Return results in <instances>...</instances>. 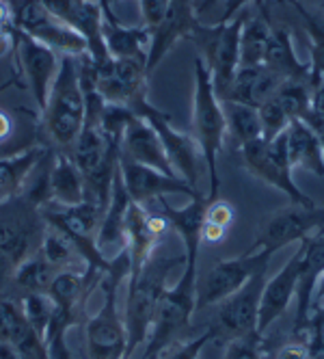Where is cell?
I'll use <instances>...</instances> for the list:
<instances>
[{
    "label": "cell",
    "instance_id": "21",
    "mask_svg": "<svg viewBox=\"0 0 324 359\" xmlns=\"http://www.w3.org/2000/svg\"><path fill=\"white\" fill-rule=\"evenodd\" d=\"M130 203L132 199L126 187H123V180L117 167L113 189H111V199L104 208L102 223H99V232H97V249L106 260H113L115 255H119L126 249V217Z\"/></svg>",
    "mask_w": 324,
    "mask_h": 359
},
{
    "label": "cell",
    "instance_id": "50",
    "mask_svg": "<svg viewBox=\"0 0 324 359\" xmlns=\"http://www.w3.org/2000/svg\"><path fill=\"white\" fill-rule=\"evenodd\" d=\"M123 359H158V357H152V355H147V353H143V351L139 348L136 353H132V355H128V357H123Z\"/></svg>",
    "mask_w": 324,
    "mask_h": 359
},
{
    "label": "cell",
    "instance_id": "36",
    "mask_svg": "<svg viewBox=\"0 0 324 359\" xmlns=\"http://www.w3.org/2000/svg\"><path fill=\"white\" fill-rule=\"evenodd\" d=\"M212 342V333L206 329L204 333H199L197 338H190V340H178L169 344L160 355L158 359H199L202 357V351Z\"/></svg>",
    "mask_w": 324,
    "mask_h": 359
},
{
    "label": "cell",
    "instance_id": "35",
    "mask_svg": "<svg viewBox=\"0 0 324 359\" xmlns=\"http://www.w3.org/2000/svg\"><path fill=\"white\" fill-rule=\"evenodd\" d=\"M223 359H266L262 333L253 331V333H248V336L230 340L225 344V355H223Z\"/></svg>",
    "mask_w": 324,
    "mask_h": 359
},
{
    "label": "cell",
    "instance_id": "7",
    "mask_svg": "<svg viewBox=\"0 0 324 359\" xmlns=\"http://www.w3.org/2000/svg\"><path fill=\"white\" fill-rule=\"evenodd\" d=\"M9 5L13 11L15 29L52 48L55 53H61L63 57H91V48L85 35L69 27L61 18L50 13L39 0H9Z\"/></svg>",
    "mask_w": 324,
    "mask_h": 359
},
{
    "label": "cell",
    "instance_id": "29",
    "mask_svg": "<svg viewBox=\"0 0 324 359\" xmlns=\"http://www.w3.org/2000/svg\"><path fill=\"white\" fill-rule=\"evenodd\" d=\"M272 27L266 9H260L258 15L246 18L240 31V67H258L264 63L266 46L270 39Z\"/></svg>",
    "mask_w": 324,
    "mask_h": 359
},
{
    "label": "cell",
    "instance_id": "13",
    "mask_svg": "<svg viewBox=\"0 0 324 359\" xmlns=\"http://www.w3.org/2000/svg\"><path fill=\"white\" fill-rule=\"evenodd\" d=\"M320 229H324V208L318 206L307 208V206L290 203L288 208L275 212L266 221L255 243L248 249L268 251L275 255L283 247L292 243H301L314 236L316 232H320Z\"/></svg>",
    "mask_w": 324,
    "mask_h": 359
},
{
    "label": "cell",
    "instance_id": "40",
    "mask_svg": "<svg viewBox=\"0 0 324 359\" xmlns=\"http://www.w3.org/2000/svg\"><path fill=\"white\" fill-rule=\"evenodd\" d=\"M220 3H223V11H220V18H218L216 24H227L240 13L242 7H246L248 3H253V0H220Z\"/></svg>",
    "mask_w": 324,
    "mask_h": 359
},
{
    "label": "cell",
    "instance_id": "24",
    "mask_svg": "<svg viewBox=\"0 0 324 359\" xmlns=\"http://www.w3.org/2000/svg\"><path fill=\"white\" fill-rule=\"evenodd\" d=\"M48 195L50 203L57 206H76L85 201V177L65 151L57 154L52 165L48 167Z\"/></svg>",
    "mask_w": 324,
    "mask_h": 359
},
{
    "label": "cell",
    "instance_id": "5",
    "mask_svg": "<svg viewBox=\"0 0 324 359\" xmlns=\"http://www.w3.org/2000/svg\"><path fill=\"white\" fill-rule=\"evenodd\" d=\"M41 115H43V130L48 133L50 141L61 151L69 154L87 117V97L80 81L78 59L61 57L57 81L52 89H50Z\"/></svg>",
    "mask_w": 324,
    "mask_h": 359
},
{
    "label": "cell",
    "instance_id": "45",
    "mask_svg": "<svg viewBox=\"0 0 324 359\" xmlns=\"http://www.w3.org/2000/svg\"><path fill=\"white\" fill-rule=\"evenodd\" d=\"M0 359H27L11 342H0Z\"/></svg>",
    "mask_w": 324,
    "mask_h": 359
},
{
    "label": "cell",
    "instance_id": "19",
    "mask_svg": "<svg viewBox=\"0 0 324 359\" xmlns=\"http://www.w3.org/2000/svg\"><path fill=\"white\" fill-rule=\"evenodd\" d=\"M102 3V43L111 59H136L147 63L152 31L145 27H126L113 11L108 0Z\"/></svg>",
    "mask_w": 324,
    "mask_h": 359
},
{
    "label": "cell",
    "instance_id": "2",
    "mask_svg": "<svg viewBox=\"0 0 324 359\" xmlns=\"http://www.w3.org/2000/svg\"><path fill=\"white\" fill-rule=\"evenodd\" d=\"M130 277V255L123 249L111 260L99 286L104 292V303L95 316L85 320V344L87 359H123L128 353V329L126 318L119 314L117 294L119 284Z\"/></svg>",
    "mask_w": 324,
    "mask_h": 359
},
{
    "label": "cell",
    "instance_id": "12",
    "mask_svg": "<svg viewBox=\"0 0 324 359\" xmlns=\"http://www.w3.org/2000/svg\"><path fill=\"white\" fill-rule=\"evenodd\" d=\"M93 87L106 104L134 109L147 97V63L136 59H111L102 65L91 61Z\"/></svg>",
    "mask_w": 324,
    "mask_h": 359
},
{
    "label": "cell",
    "instance_id": "14",
    "mask_svg": "<svg viewBox=\"0 0 324 359\" xmlns=\"http://www.w3.org/2000/svg\"><path fill=\"white\" fill-rule=\"evenodd\" d=\"M13 31H15V50H17L24 81H27V87L33 93L37 109L43 111L50 89H52V85L57 81L61 59L52 48L43 46L41 41L33 39L31 35H27L15 27H13Z\"/></svg>",
    "mask_w": 324,
    "mask_h": 359
},
{
    "label": "cell",
    "instance_id": "46",
    "mask_svg": "<svg viewBox=\"0 0 324 359\" xmlns=\"http://www.w3.org/2000/svg\"><path fill=\"white\" fill-rule=\"evenodd\" d=\"M13 24V11L9 0H0V27H11Z\"/></svg>",
    "mask_w": 324,
    "mask_h": 359
},
{
    "label": "cell",
    "instance_id": "38",
    "mask_svg": "<svg viewBox=\"0 0 324 359\" xmlns=\"http://www.w3.org/2000/svg\"><path fill=\"white\" fill-rule=\"evenodd\" d=\"M169 7H171V0H141L143 27L149 29V31H154L158 24L164 20Z\"/></svg>",
    "mask_w": 324,
    "mask_h": 359
},
{
    "label": "cell",
    "instance_id": "34",
    "mask_svg": "<svg viewBox=\"0 0 324 359\" xmlns=\"http://www.w3.org/2000/svg\"><path fill=\"white\" fill-rule=\"evenodd\" d=\"M258 113H260V119H262V137L266 141H272V139H277L279 135H283L288 130V126L294 121L283 111V107L279 104V102L275 100V95H272L270 100H266L264 104L258 109Z\"/></svg>",
    "mask_w": 324,
    "mask_h": 359
},
{
    "label": "cell",
    "instance_id": "42",
    "mask_svg": "<svg viewBox=\"0 0 324 359\" xmlns=\"http://www.w3.org/2000/svg\"><path fill=\"white\" fill-rule=\"evenodd\" d=\"M311 130L316 133V137H318V141H320V145H322V149H324V117H320V115H316L311 109L301 117Z\"/></svg>",
    "mask_w": 324,
    "mask_h": 359
},
{
    "label": "cell",
    "instance_id": "48",
    "mask_svg": "<svg viewBox=\"0 0 324 359\" xmlns=\"http://www.w3.org/2000/svg\"><path fill=\"white\" fill-rule=\"evenodd\" d=\"M218 3H220V0H199V3H195V13H197V18H199V15H204V13H208L210 9H214Z\"/></svg>",
    "mask_w": 324,
    "mask_h": 359
},
{
    "label": "cell",
    "instance_id": "1",
    "mask_svg": "<svg viewBox=\"0 0 324 359\" xmlns=\"http://www.w3.org/2000/svg\"><path fill=\"white\" fill-rule=\"evenodd\" d=\"M186 255H160L154 253L139 271L128 277L126 297V329H128V355L136 353L149 336L158 305L169 290V277L176 266H184Z\"/></svg>",
    "mask_w": 324,
    "mask_h": 359
},
{
    "label": "cell",
    "instance_id": "3",
    "mask_svg": "<svg viewBox=\"0 0 324 359\" xmlns=\"http://www.w3.org/2000/svg\"><path fill=\"white\" fill-rule=\"evenodd\" d=\"M43 232L41 208L27 195L0 203V299L7 294L17 266L39 251Z\"/></svg>",
    "mask_w": 324,
    "mask_h": 359
},
{
    "label": "cell",
    "instance_id": "37",
    "mask_svg": "<svg viewBox=\"0 0 324 359\" xmlns=\"http://www.w3.org/2000/svg\"><path fill=\"white\" fill-rule=\"evenodd\" d=\"M236 219V210L230 201L225 199H212L208 201V208H206V223H212L216 227H223V229H230L232 223Z\"/></svg>",
    "mask_w": 324,
    "mask_h": 359
},
{
    "label": "cell",
    "instance_id": "43",
    "mask_svg": "<svg viewBox=\"0 0 324 359\" xmlns=\"http://www.w3.org/2000/svg\"><path fill=\"white\" fill-rule=\"evenodd\" d=\"M225 234H227V229L216 227V225L204 221V229H202V241L204 243H212V245L214 243H220L223 238H225Z\"/></svg>",
    "mask_w": 324,
    "mask_h": 359
},
{
    "label": "cell",
    "instance_id": "27",
    "mask_svg": "<svg viewBox=\"0 0 324 359\" xmlns=\"http://www.w3.org/2000/svg\"><path fill=\"white\" fill-rule=\"evenodd\" d=\"M43 154V147H29L7 158H0V203L24 193V187L29 184V177L39 167Z\"/></svg>",
    "mask_w": 324,
    "mask_h": 359
},
{
    "label": "cell",
    "instance_id": "41",
    "mask_svg": "<svg viewBox=\"0 0 324 359\" xmlns=\"http://www.w3.org/2000/svg\"><path fill=\"white\" fill-rule=\"evenodd\" d=\"M15 48V31L11 27H0V59H5Z\"/></svg>",
    "mask_w": 324,
    "mask_h": 359
},
{
    "label": "cell",
    "instance_id": "4",
    "mask_svg": "<svg viewBox=\"0 0 324 359\" xmlns=\"http://www.w3.org/2000/svg\"><path fill=\"white\" fill-rule=\"evenodd\" d=\"M192 130L208 169V201L218 197V156L227 137V119L212 83V74L204 59L195 61V97H192Z\"/></svg>",
    "mask_w": 324,
    "mask_h": 359
},
{
    "label": "cell",
    "instance_id": "32",
    "mask_svg": "<svg viewBox=\"0 0 324 359\" xmlns=\"http://www.w3.org/2000/svg\"><path fill=\"white\" fill-rule=\"evenodd\" d=\"M24 318L29 320V325L39 333V336L45 340V333L52 325V318L57 314V305L50 299L48 292H37V294H27L20 299Z\"/></svg>",
    "mask_w": 324,
    "mask_h": 359
},
{
    "label": "cell",
    "instance_id": "16",
    "mask_svg": "<svg viewBox=\"0 0 324 359\" xmlns=\"http://www.w3.org/2000/svg\"><path fill=\"white\" fill-rule=\"evenodd\" d=\"M169 229V221L162 212L154 215L143 203H130L126 217V251L130 255V273L139 271L152 258Z\"/></svg>",
    "mask_w": 324,
    "mask_h": 359
},
{
    "label": "cell",
    "instance_id": "39",
    "mask_svg": "<svg viewBox=\"0 0 324 359\" xmlns=\"http://www.w3.org/2000/svg\"><path fill=\"white\" fill-rule=\"evenodd\" d=\"M272 359H311L309 355V346L307 342L298 340V342H290V344H283L279 351H275Z\"/></svg>",
    "mask_w": 324,
    "mask_h": 359
},
{
    "label": "cell",
    "instance_id": "25",
    "mask_svg": "<svg viewBox=\"0 0 324 359\" xmlns=\"http://www.w3.org/2000/svg\"><path fill=\"white\" fill-rule=\"evenodd\" d=\"M286 139L292 169H305L318 177H324V149L316 133L303 119H294L288 126Z\"/></svg>",
    "mask_w": 324,
    "mask_h": 359
},
{
    "label": "cell",
    "instance_id": "18",
    "mask_svg": "<svg viewBox=\"0 0 324 359\" xmlns=\"http://www.w3.org/2000/svg\"><path fill=\"white\" fill-rule=\"evenodd\" d=\"M199 24L195 13V0H171V7L164 20L152 31V41L147 50V74H152L164 55L180 39H188L195 27Z\"/></svg>",
    "mask_w": 324,
    "mask_h": 359
},
{
    "label": "cell",
    "instance_id": "31",
    "mask_svg": "<svg viewBox=\"0 0 324 359\" xmlns=\"http://www.w3.org/2000/svg\"><path fill=\"white\" fill-rule=\"evenodd\" d=\"M220 102L227 119V133H232V137L238 141L240 147L262 139V119L255 107L240 104V102H232V100H220Z\"/></svg>",
    "mask_w": 324,
    "mask_h": 359
},
{
    "label": "cell",
    "instance_id": "20",
    "mask_svg": "<svg viewBox=\"0 0 324 359\" xmlns=\"http://www.w3.org/2000/svg\"><path fill=\"white\" fill-rule=\"evenodd\" d=\"M119 154L132 163L158 169V171L169 173V175H178L169 163V156H167L158 133L136 113L130 119V123L126 126V133H123V137H121V151Z\"/></svg>",
    "mask_w": 324,
    "mask_h": 359
},
{
    "label": "cell",
    "instance_id": "30",
    "mask_svg": "<svg viewBox=\"0 0 324 359\" xmlns=\"http://www.w3.org/2000/svg\"><path fill=\"white\" fill-rule=\"evenodd\" d=\"M39 255L48 264H52L57 271L78 269L80 264H85L83 255L78 253L76 245L69 241V236H65L59 227L50 225V223H45V232H43V238L39 245Z\"/></svg>",
    "mask_w": 324,
    "mask_h": 359
},
{
    "label": "cell",
    "instance_id": "8",
    "mask_svg": "<svg viewBox=\"0 0 324 359\" xmlns=\"http://www.w3.org/2000/svg\"><path fill=\"white\" fill-rule=\"evenodd\" d=\"M240 151H242L244 167L255 177H260L262 182L288 195L290 201L296 203V206H307V208L316 206L314 199L307 197L294 182V169H292V163L288 156L286 133L272 141H266L264 137L258 141H251V143L242 145Z\"/></svg>",
    "mask_w": 324,
    "mask_h": 359
},
{
    "label": "cell",
    "instance_id": "28",
    "mask_svg": "<svg viewBox=\"0 0 324 359\" xmlns=\"http://www.w3.org/2000/svg\"><path fill=\"white\" fill-rule=\"evenodd\" d=\"M59 271L48 264L39 251L27 262H22L17 266V271L13 273L11 277V284L7 288V294L5 297H11V299H22L27 294H37V292H48L50 284H52V279Z\"/></svg>",
    "mask_w": 324,
    "mask_h": 359
},
{
    "label": "cell",
    "instance_id": "17",
    "mask_svg": "<svg viewBox=\"0 0 324 359\" xmlns=\"http://www.w3.org/2000/svg\"><path fill=\"white\" fill-rule=\"evenodd\" d=\"M303 241L301 247L294 251L292 258L286 262V266L272 277L266 279L262 301H260V318H258V333H264L275 325L290 307V303L296 299L298 277H301V264H303Z\"/></svg>",
    "mask_w": 324,
    "mask_h": 359
},
{
    "label": "cell",
    "instance_id": "51",
    "mask_svg": "<svg viewBox=\"0 0 324 359\" xmlns=\"http://www.w3.org/2000/svg\"><path fill=\"white\" fill-rule=\"evenodd\" d=\"M108 3H111V5H115V3H119V0H108Z\"/></svg>",
    "mask_w": 324,
    "mask_h": 359
},
{
    "label": "cell",
    "instance_id": "49",
    "mask_svg": "<svg viewBox=\"0 0 324 359\" xmlns=\"http://www.w3.org/2000/svg\"><path fill=\"white\" fill-rule=\"evenodd\" d=\"M324 303V273L320 275V279H318V286H316V292H314V305H311V310L314 307H318V305H322Z\"/></svg>",
    "mask_w": 324,
    "mask_h": 359
},
{
    "label": "cell",
    "instance_id": "15",
    "mask_svg": "<svg viewBox=\"0 0 324 359\" xmlns=\"http://www.w3.org/2000/svg\"><path fill=\"white\" fill-rule=\"evenodd\" d=\"M119 173H121L123 187H126L130 199L134 203H143V206L147 201H152V199L158 201L160 197H167V195H186V197L202 195L199 191H195L186 180L132 163L128 158H123L121 154H119Z\"/></svg>",
    "mask_w": 324,
    "mask_h": 359
},
{
    "label": "cell",
    "instance_id": "26",
    "mask_svg": "<svg viewBox=\"0 0 324 359\" xmlns=\"http://www.w3.org/2000/svg\"><path fill=\"white\" fill-rule=\"evenodd\" d=\"M262 65L277 72L283 81H305L311 85V67L298 61L292 37L286 29H272Z\"/></svg>",
    "mask_w": 324,
    "mask_h": 359
},
{
    "label": "cell",
    "instance_id": "9",
    "mask_svg": "<svg viewBox=\"0 0 324 359\" xmlns=\"http://www.w3.org/2000/svg\"><path fill=\"white\" fill-rule=\"evenodd\" d=\"M266 279L268 266L260 269L238 292H234L232 297L216 305V312L208 325V331L212 333V342L225 346L234 338L248 336V333L258 331L260 301Z\"/></svg>",
    "mask_w": 324,
    "mask_h": 359
},
{
    "label": "cell",
    "instance_id": "11",
    "mask_svg": "<svg viewBox=\"0 0 324 359\" xmlns=\"http://www.w3.org/2000/svg\"><path fill=\"white\" fill-rule=\"evenodd\" d=\"M132 111L139 117H143L158 133L173 171H176L182 180H186L195 191H199L197 189V184H199V163L204 161V156H202V149H199L197 139L186 135V133H180L178 128H173L169 115L158 111L154 104H149L147 97L136 102Z\"/></svg>",
    "mask_w": 324,
    "mask_h": 359
},
{
    "label": "cell",
    "instance_id": "10",
    "mask_svg": "<svg viewBox=\"0 0 324 359\" xmlns=\"http://www.w3.org/2000/svg\"><path fill=\"white\" fill-rule=\"evenodd\" d=\"M272 253L248 249L246 253L238 255L232 260L216 262L204 281H197V310H206V307H216L227 297L238 292L248 279H251L260 269L270 264Z\"/></svg>",
    "mask_w": 324,
    "mask_h": 359
},
{
    "label": "cell",
    "instance_id": "33",
    "mask_svg": "<svg viewBox=\"0 0 324 359\" xmlns=\"http://www.w3.org/2000/svg\"><path fill=\"white\" fill-rule=\"evenodd\" d=\"M275 100L292 119H301L311 109V85L305 81H286L277 89Z\"/></svg>",
    "mask_w": 324,
    "mask_h": 359
},
{
    "label": "cell",
    "instance_id": "22",
    "mask_svg": "<svg viewBox=\"0 0 324 359\" xmlns=\"http://www.w3.org/2000/svg\"><path fill=\"white\" fill-rule=\"evenodd\" d=\"M158 203H160V212L169 221V227L176 229L178 236L184 243L186 264H197L199 262V247H202V243H204L202 229H204V221H206L208 197L195 195L182 208L171 206V203H167L164 197H160Z\"/></svg>",
    "mask_w": 324,
    "mask_h": 359
},
{
    "label": "cell",
    "instance_id": "6",
    "mask_svg": "<svg viewBox=\"0 0 324 359\" xmlns=\"http://www.w3.org/2000/svg\"><path fill=\"white\" fill-rule=\"evenodd\" d=\"M197 312V264H186L176 286H171L154 316L147 342L141 346L143 353L158 357L169 344L182 340L190 327V318Z\"/></svg>",
    "mask_w": 324,
    "mask_h": 359
},
{
    "label": "cell",
    "instance_id": "47",
    "mask_svg": "<svg viewBox=\"0 0 324 359\" xmlns=\"http://www.w3.org/2000/svg\"><path fill=\"white\" fill-rule=\"evenodd\" d=\"M11 117L3 111V109H0V141H5L9 135H11Z\"/></svg>",
    "mask_w": 324,
    "mask_h": 359
},
{
    "label": "cell",
    "instance_id": "44",
    "mask_svg": "<svg viewBox=\"0 0 324 359\" xmlns=\"http://www.w3.org/2000/svg\"><path fill=\"white\" fill-rule=\"evenodd\" d=\"M311 111L316 115L324 117V81H320L311 87Z\"/></svg>",
    "mask_w": 324,
    "mask_h": 359
},
{
    "label": "cell",
    "instance_id": "23",
    "mask_svg": "<svg viewBox=\"0 0 324 359\" xmlns=\"http://www.w3.org/2000/svg\"><path fill=\"white\" fill-rule=\"evenodd\" d=\"M286 81L277 72L268 69L266 65H258V67H240L236 79L230 87V93L225 95V100L232 102H240V104H248L260 109L266 100H270L277 93V89L283 85Z\"/></svg>",
    "mask_w": 324,
    "mask_h": 359
}]
</instances>
